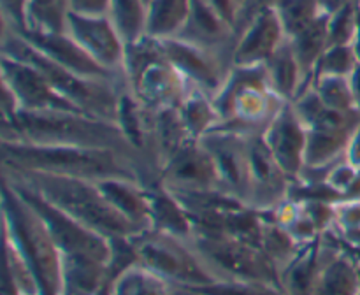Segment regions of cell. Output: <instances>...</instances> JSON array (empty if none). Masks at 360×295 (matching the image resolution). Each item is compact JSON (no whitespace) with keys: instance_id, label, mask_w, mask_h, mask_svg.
I'll list each match as a JSON object with an SVG mask.
<instances>
[{"instance_id":"obj_16","label":"cell","mask_w":360,"mask_h":295,"mask_svg":"<svg viewBox=\"0 0 360 295\" xmlns=\"http://www.w3.org/2000/svg\"><path fill=\"white\" fill-rule=\"evenodd\" d=\"M266 70L271 86L285 102H294L309 86L308 77H306L288 39L278 49L276 55L266 63Z\"/></svg>"},{"instance_id":"obj_11","label":"cell","mask_w":360,"mask_h":295,"mask_svg":"<svg viewBox=\"0 0 360 295\" xmlns=\"http://www.w3.org/2000/svg\"><path fill=\"white\" fill-rule=\"evenodd\" d=\"M169 190H221L217 165L200 139H190L157 169Z\"/></svg>"},{"instance_id":"obj_9","label":"cell","mask_w":360,"mask_h":295,"mask_svg":"<svg viewBox=\"0 0 360 295\" xmlns=\"http://www.w3.org/2000/svg\"><path fill=\"white\" fill-rule=\"evenodd\" d=\"M2 83L13 95L16 109L21 111L83 112L69 98L63 97L41 70L14 56L2 55Z\"/></svg>"},{"instance_id":"obj_7","label":"cell","mask_w":360,"mask_h":295,"mask_svg":"<svg viewBox=\"0 0 360 295\" xmlns=\"http://www.w3.org/2000/svg\"><path fill=\"white\" fill-rule=\"evenodd\" d=\"M6 183H9L37 211L63 256L95 260V262L109 267V262L112 258V239L98 234L94 228L86 227L81 221H77L76 218L67 214L65 211L53 206L44 197L25 186L23 183L11 178H6Z\"/></svg>"},{"instance_id":"obj_14","label":"cell","mask_w":360,"mask_h":295,"mask_svg":"<svg viewBox=\"0 0 360 295\" xmlns=\"http://www.w3.org/2000/svg\"><path fill=\"white\" fill-rule=\"evenodd\" d=\"M287 39L276 9L260 11L239 30L232 63L239 67L266 65Z\"/></svg>"},{"instance_id":"obj_27","label":"cell","mask_w":360,"mask_h":295,"mask_svg":"<svg viewBox=\"0 0 360 295\" xmlns=\"http://www.w3.org/2000/svg\"><path fill=\"white\" fill-rule=\"evenodd\" d=\"M225 23L231 25L238 34V23L241 18L243 0H204Z\"/></svg>"},{"instance_id":"obj_17","label":"cell","mask_w":360,"mask_h":295,"mask_svg":"<svg viewBox=\"0 0 360 295\" xmlns=\"http://www.w3.org/2000/svg\"><path fill=\"white\" fill-rule=\"evenodd\" d=\"M192 0H150L146 35L153 39L176 37L185 27Z\"/></svg>"},{"instance_id":"obj_22","label":"cell","mask_w":360,"mask_h":295,"mask_svg":"<svg viewBox=\"0 0 360 295\" xmlns=\"http://www.w3.org/2000/svg\"><path fill=\"white\" fill-rule=\"evenodd\" d=\"M359 65L352 44L327 46L326 51L313 67L311 81L319 77H350Z\"/></svg>"},{"instance_id":"obj_30","label":"cell","mask_w":360,"mask_h":295,"mask_svg":"<svg viewBox=\"0 0 360 295\" xmlns=\"http://www.w3.org/2000/svg\"><path fill=\"white\" fill-rule=\"evenodd\" d=\"M243 6H245V0H243Z\"/></svg>"},{"instance_id":"obj_20","label":"cell","mask_w":360,"mask_h":295,"mask_svg":"<svg viewBox=\"0 0 360 295\" xmlns=\"http://www.w3.org/2000/svg\"><path fill=\"white\" fill-rule=\"evenodd\" d=\"M108 16L120 32L125 44H134L146 37L148 2L146 0H111Z\"/></svg>"},{"instance_id":"obj_5","label":"cell","mask_w":360,"mask_h":295,"mask_svg":"<svg viewBox=\"0 0 360 295\" xmlns=\"http://www.w3.org/2000/svg\"><path fill=\"white\" fill-rule=\"evenodd\" d=\"M2 55L20 58L41 70L63 97L69 98L74 105H77L86 114L116 123L120 93L127 83L90 79V77L79 76V74L58 65L51 58L42 55L39 49L28 44L20 34L11 30L9 27H6V25H2Z\"/></svg>"},{"instance_id":"obj_4","label":"cell","mask_w":360,"mask_h":295,"mask_svg":"<svg viewBox=\"0 0 360 295\" xmlns=\"http://www.w3.org/2000/svg\"><path fill=\"white\" fill-rule=\"evenodd\" d=\"M213 102L220 116L214 130L243 136L262 133L285 104L271 86L266 65L232 67Z\"/></svg>"},{"instance_id":"obj_10","label":"cell","mask_w":360,"mask_h":295,"mask_svg":"<svg viewBox=\"0 0 360 295\" xmlns=\"http://www.w3.org/2000/svg\"><path fill=\"white\" fill-rule=\"evenodd\" d=\"M65 32L104 69L125 76L127 44L108 14H79L69 11Z\"/></svg>"},{"instance_id":"obj_12","label":"cell","mask_w":360,"mask_h":295,"mask_svg":"<svg viewBox=\"0 0 360 295\" xmlns=\"http://www.w3.org/2000/svg\"><path fill=\"white\" fill-rule=\"evenodd\" d=\"M262 137L290 181H299L306 167L308 126L292 102L281 105L278 114L262 132Z\"/></svg>"},{"instance_id":"obj_31","label":"cell","mask_w":360,"mask_h":295,"mask_svg":"<svg viewBox=\"0 0 360 295\" xmlns=\"http://www.w3.org/2000/svg\"><path fill=\"white\" fill-rule=\"evenodd\" d=\"M359 6H360V0H359Z\"/></svg>"},{"instance_id":"obj_29","label":"cell","mask_w":360,"mask_h":295,"mask_svg":"<svg viewBox=\"0 0 360 295\" xmlns=\"http://www.w3.org/2000/svg\"><path fill=\"white\" fill-rule=\"evenodd\" d=\"M354 2H359V0H320V4H322L323 11H326L327 14L336 13V11H340L341 7L348 6V4H354Z\"/></svg>"},{"instance_id":"obj_26","label":"cell","mask_w":360,"mask_h":295,"mask_svg":"<svg viewBox=\"0 0 360 295\" xmlns=\"http://www.w3.org/2000/svg\"><path fill=\"white\" fill-rule=\"evenodd\" d=\"M2 2V25L14 30L27 28L28 0H0Z\"/></svg>"},{"instance_id":"obj_8","label":"cell","mask_w":360,"mask_h":295,"mask_svg":"<svg viewBox=\"0 0 360 295\" xmlns=\"http://www.w3.org/2000/svg\"><path fill=\"white\" fill-rule=\"evenodd\" d=\"M162 55L185 76L197 90L214 97L224 86L229 72L234 67L232 56L213 51L179 37L157 39Z\"/></svg>"},{"instance_id":"obj_24","label":"cell","mask_w":360,"mask_h":295,"mask_svg":"<svg viewBox=\"0 0 360 295\" xmlns=\"http://www.w3.org/2000/svg\"><path fill=\"white\" fill-rule=\"evenodd\" d=\"M309 86L316 91L320 100L330 109L347 112H360L355 104L350 77H319Z\"/></svg>"},{"instance_id":"obj_2","label":"cell","mask_w":360,"mask_h":295,"mask_svg":"<svg viewBox=\"0 0 360 295\" xmlns=\"http://www.w3.org/2000/svg\"><path fill=\"white\" fill-rule=\"evenodd\" d=\"M4 176L23 183L53 206L65 211L67 214L105 237H134L143 232L109 202L98 183L94 179L14 169H6Z\"/></svg>"},{"instance_id":"obj_3","label":"cell","mask_w":360,"mask_h":295,"mask_svg":"<svg viewBox=\"0 0 360 295\" xmlns=\"http://www.w3.org/2000/svg\"><path fill=\"white\" fill-rule=\"evenodd\" d=\"M6 140L34 144H74V146L112 148L141 157L123 136L118 123L94 118L84 112H28L16 109L4 114Z\"/></svg>"},{"instance_id":"obj_21","label":"cell","mask_w":360,"mask_h":295,"mask_svg":"<svg viewBox=\"0 0 360 295\" xmlns=\"http://www.w3.org/2000/svg\"><path fill=\"white\" fill-rule=\"evenodd\" d=\"M274 9L288 39L301 34L323 14H327L320 0H280Z\"/></svg>"},{"instance_id":"obj_6","label":"cell","mask_w":360,"mask_h":295,"mask_svg":"<svg viewBox=\"0 0 360 295\" xmlns=\"http://www.w3.org/2000/svg\"><path fill=\"white\" fill-rule=\"evenodd\" d=\"M137 263L178 288L210 287L218 277L207 267L190 239L158 228H146L130 237Z\"/></svg>"},{"instance_id":"obj_28","label":"cell","mask_w":360,"mask_h":295,"mask_svg":"<svg viewBox=\"0 0 360 295\" xmlns=\"http://www.w3.org/2000/svg\"><path fill=\"white\" fill-rule=\"evenodd\" d=\"M111 0H67L69 11L79 14H108Z\"/></svg>"},{"instance_id":"obj_1","label":"cell","mask_w":360,"mask_h":295,"mask_svg":"<svg viewBox=\"0 0 360 295\" xmlns=\"http://www.w3.org/2000/svg\"><path fill=\"white\" fill-rule=\"evenodd\" d=\"M4 167L14 171H39L76 176L98 181L127 178L143 183L150 172L141 157L112 148L74 146V144H34L2 139Z\"/></svg>"},{"instance_id":"obj_18","label":"cell","mask_w":360,"mask_h":295,"mask_svg":"<svg viewBox=\"0 0 360 295\" xmlns=\"http://www.w3.org/2000/svg\"><path fill=\"white\" fill-rule=\"evenodd\" d=\"M105 295H176V287L136 263L105 284Z\"/></svg>"},{"instance_id":"obj_32","label":"cell","mask_w":360,"mask_h":295,"mask_svg":"<svg viewBox=\"0 0 360 295\" xmlns=\"http://www.w3.org/2000/svg\"><path fill=\"white\" fill-rule=\"evenodd\" d=\"M146 2H150V0H146Z\"/></svg>"},{"instance_id":"obj_13","label":"cell","mask_w":360,"mask_h":295,"mask_svg":"<svg viewBox=\"0 0 360 295\" xmlns=\"http://www.w3.org/2000/svg\"><path fill=\"white\" fill-rule=\"evenodd\" d=\"M7 27V25H6ZM14 30V28H11ZM20 34L28 44L34 46L35 49L51 58L58 65L72 70L83 77L90 79H104V81H116V83H125V76L111 72L104 69L98 62H95L67 32H42L25 28V30H14Z\"/></svg>"},{"instance_id":"obj_25","label":"cell","mask_w":360,"mask_h":295,"mask_svg":"<svg viewBox=\"0 0 360 295\" xmlns=\"http://www.w3.org/2000/svg\"><path fill=\"white\" fill-rule=\"evenodd\" d=\"M359 2L348 4L336 13L329 14V46L352 44L357 28Z\"/></svg>"},{"instance_id":"obj_19","label":"cell","mask_w":360,"mask_h":295,"mask_svg":"<svg viewBox=\"0 0 360 295\" xmlns=\"http://www.w3.org/2000/svg\"><path fill=\"white\" fill-rule=\"evenodd\" d=\"M178 112L193 139H202L204 136L213 132L220 123L213 97L197 88H190L181 104L178 105Z\"/></svg>"},{"instance_id":"obj_15","label":"cell","mask_w":360,"mask_h":295,"mask_svg":"<svg viewBox=\"0 0 360 295\" xmlns=\"http://www.w3.org/2000/svg\"><path fill=\"white\" fill-rule=\"evenodd\" d=\"M315 295H360V269L350 253L322 249Z\"/></svg>"},{"instance_id":"obj_23","label":"cell","mask_w":360,"mask_h":295,"mask_svg":"<svg viewBox=\"0 0 360 295\" xmlns=\"http://www.w3.org/2000/svg\"><path fill=\"white\" fill-rule=\"evenodd\" d=\"M67 13H69L67 0H28L27 28L42 32H65Z\"/></svg>"}]
</instances>
